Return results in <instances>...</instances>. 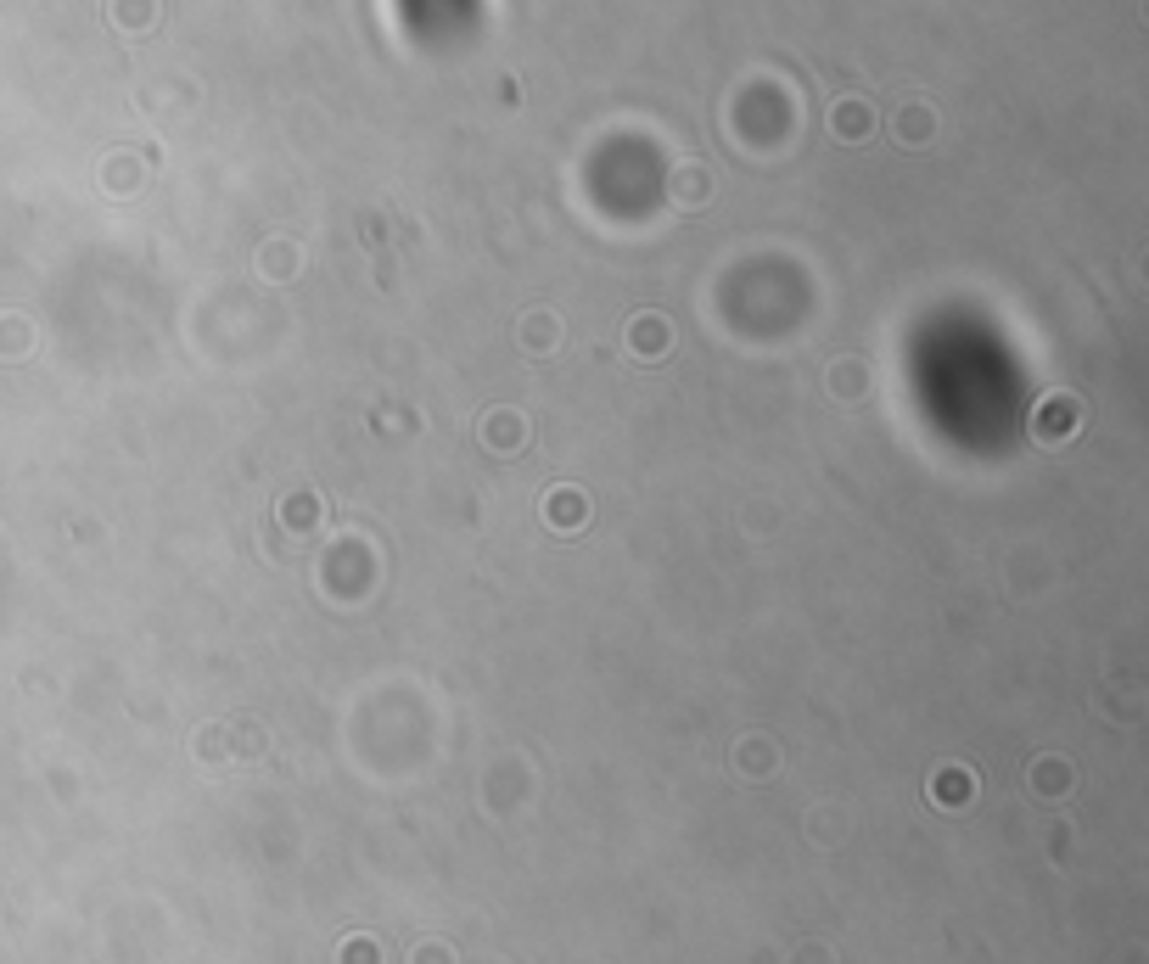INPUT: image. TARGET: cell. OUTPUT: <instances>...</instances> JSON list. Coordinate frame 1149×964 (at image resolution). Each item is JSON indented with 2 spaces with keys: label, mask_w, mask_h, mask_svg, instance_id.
<instances>
[{
  "label": "cell",
  "mask_w": 1149,
  "mask_h": 964,
  "mask_svg": "<svg viewBox=\"0 0 1149 964\" xmlns=\"http://www.w3.org/2000/svg\"><path fill=\"white\" fill-rule=\"evenodd\" d=\"M550 516H555V522H567V527H578V516H583V499H567V494H555V499H550Z\"/></svg>",
  "instance_id": "6da1fadb"
}]
</instances>
